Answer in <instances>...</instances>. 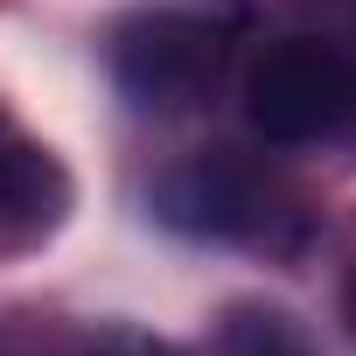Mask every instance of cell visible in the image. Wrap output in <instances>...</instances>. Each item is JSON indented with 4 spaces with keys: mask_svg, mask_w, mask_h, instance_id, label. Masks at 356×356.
Here are the masks:
<instances>
[{
    "mask_svg": "<svg viewBox=\"0 0 356 356\" xmlns=\"http://www.w3.org/2000/svg\"><path fill=\"white\" fill-rule=\"evenodd\" d=\"M252 29V0H168L112 29V84L133 112H196Z\"/></svg>",
    "mask_w": 356,
    "mask_h": 356,
    "instance_id": "obj_1",
    "label": "cell"
},
{
    "mask_svg": "<svg viewBox=\"0 0 356 356\" xmlns=\"http://www.w3.org/2000/svg\"><path fill=\"white\" fill-rule=\"evenodd\" d=\"M245 119L273 147L356 126V56L328 35H280L245 77Z\"/></svg>",
    "mask_w": 356,
    "mask_h": 356,
    "instance_id": "obj_2",
    "label": "cell"
},
{
    "mask_svg": "<svg viewBox=\"0 0 356 356\" xmlns=\"http://www.w3.org/2000/svg\"><path fill=\"white\" fill-rule=\"evenodd\" d=\"M147 210H154V224L182 231V238H210V245H259L280 217L273 189L231 154H203V161L168 168L147 189Z\"/></svg>",
    "mask_w": 356,
    "mask_h": 356,
    "instance_id": "obj_3",
    "label": "cell"
},
{
    "mask_svg": "<svg viewBox=\"0 0 356 356\" xmlns=\"http://www.w3.org/2000/svg\"><path fill=\"white\" fill-rule=\"evenodd\" d=\"M70 217V175L15 119H0V252H29Z\"/></svg>",
    "mask_w": 356,
    "mask_h": 356,
    "instance_id": "obj_4",
    "label": "cell"
},
{
    "mask_svg": "<svg viewBox=\"0 0 356 356\" xmlns=\"http://www.w3.org/2000/svg\"><path fill=\"white\" fill-rule=\"evenodd\" d=\"M231 356H307L286 314H238L231 321Z\"/></svg>",
    "mask_w": 356,
    "mask_h": 356,
    "instance_id": "obj_5",
    "label": "cell"
},
{
    "mask_svg": "<svg viewBox=\"0 0 356 356\" xmlns=\"http://www.w3.org/2000/svg\"><path fill=\"white\" fill-rule=\"evenodd\" d=\"M84 356H175V342H161V335H147V328L112 321V328H98V335L84 342Z\"/></svg>",
    "mask_w": 356,
    "mask_h": 356,
    "instance_id": "obj_6",
    "label": "cell"
},
{
    "mask_svg": "<svg viewBox=\"0 0 356 356\" xmlns=\"http://www.w3.org/2000/svg\"><path fill=\"white\" fill-rule=\"evenodd\" d=\"M349 314H356V280H349Z\"/></svg>",
    "mask_w": 356,
    "mask_h": 356,
    "instance_id": "obj_7",
    "label": "cell"
}]
</instances>
